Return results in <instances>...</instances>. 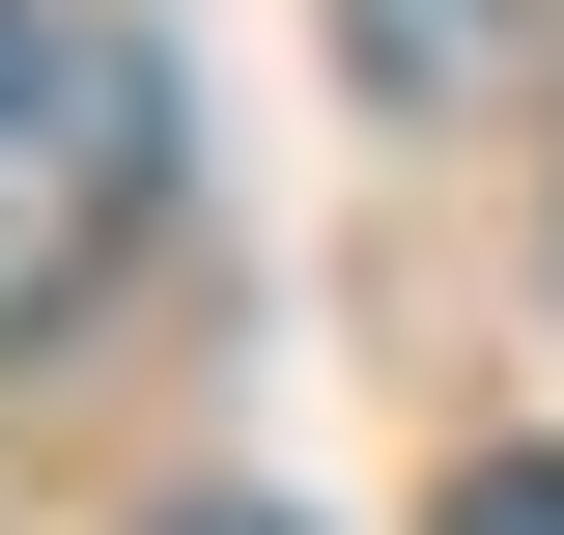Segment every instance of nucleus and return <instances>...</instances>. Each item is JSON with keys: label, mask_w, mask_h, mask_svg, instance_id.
I'll return each instance as SVG.
<instances>
[{"label": "nucleus", "mask_w": 564, "mask_h": 535, "mask_svg": "<svg viewBox=\"0 0 564 535\" xmlns=\"http://www.w3.org/2000/svg\"><path fill=\"white\" fill-rule=\"evenodd\" d=\"M141 226H170V29L141 0H0V338H57Z\"/></svg>", "instance_id": "nucleus-1"}, {"label": "nucleus", "mask_w": 564, "mask_h": 535, "mask_svg": "<svg viewBox=\"0 0 564 535\" xmlns=\"http://www.w3.org/2000/svg\"><path fill=\"white\" fill-rule=\"evenodd\" d=\"M423 535H564V451H480V479H452Z\"/></svg>", "instance_id": "nucleus-2"}, {"label": "nucleus", "mask_w": 564, "mask_h": 535, "mask_svg": "<svg viewBox=\"0 0 564 535\" xmlns=\"http://www.w3.org/2000/svg\"><path fill=\"white\" fill-rule=\"evenodd\" d=\"M170 535H282V507H170Z\"/></svg>", "instance_id": "nucleus-3"}]
</instances>
